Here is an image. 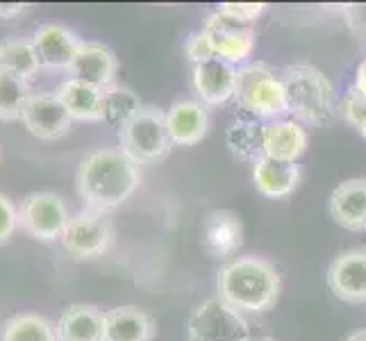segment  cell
Instances as JSON below:
<instances>
[{
	"label": "cell",
	"mask_w": 366,
	"mask_h": 341,
	"mask_svg": "<svg viewBox=\"0 0 366 341\" xmlns=\"http://www.w3.org/2000/svg\"><path fill=\"white\" fill-rule=\"evenodd\" d=\"M225 142L237 159L257 164L264 157V123L257 119H239L225 132Z\"/></svg>",
	"instance_id": "24"
},
{
	"label": "cell",
	"mask_w": 366,
	"mask_h": 341,
	"mask_svg": "<svg viewBox=\"0 0 366 341\" xmlns=\"http://www.w3.org/2000/svg\"><path fill=\"white\" fill-rule=\"evenodd\" d=\"M234 100L255 119H275L287 114V92L280 73L267 61H252L237 69Z\"/></svg>",
	"instance_id": "5"
},
{
	"label": "cell",
	"mask_w": 366,
	"mask_h": 341,
	"mask_svg": "<svg viewBox=\"0 0 366 341\" xmlns=\"http://www.w3.org/2000/svg\"><path fill=\"white\" fill-rule=\"evenodd\" d=\"M114 239V223L107 214L84 209L69 219L59 242L75 260H96L112 250Z\"/></svg>",
	"instance_id": "7"
},
{
	"label": "cell",
	"mask_w": 366,
	"mask_h": 341,
	"mask_svg": "<svg viewBox=\"0 0 366 341\" xmlns=\"http://www.w3.org/2000/svg\"><path fill=\"white\" fill-rule=\"evenodd\" d=\"M344 341H366V327H362V330H355V332H350Z\"/></svg>",
	"instance_id": "34"
},
{
	"label": "cell",
	"mask_w": 366,
	"mask_h": 341,
	"mask_svg": "<svg viewBox=\"0 0 366 341\" xmlns=\"http://www.w3.org/2000/svg\"><path fill=\"white\" fill-rule=\"evenodd\" d=\"M0 341H59L57 325L36 312H19L0 330Z\"/></svg>",
	"instance_id": "25"
},
{
	"label": "cell",
	"mask_w": 366,
	"mask_h": 341,
	"mask_svg": "<svg viewBox=\"0 0 366 341\" xmlns=\"http://www.w3.org/2000/svg\"><path fill=\"white\" fill-rule=\"evenodd\" d=\"M203 32L207 34V39L214 48L217 57L237 64V61L248 59V55L255 48V30L248 23H239L230 16L221 14L217 9L214 14L205 19Z\"/></svg>",
	"instance_id": "9"
},
{
	"label": "cell",
	"mask_w": 366,
	"mask_h": 341,
	"mask_svg": "<svg viewBox=\"0 0 366 341\" xmlns=\"http://www.w3.org/2000/svg\"><path fill=\"white\" fill-rule=\"evenodd\" d=\"M250 325L244 314L219 296L203 300L187 321V341H248Z\"/></svg>",
	"instance_id": "6"
},
{
	"label": "cell",
	"mask_w": 366,
	"mask_h": 341,
	"mask_svg": "<svg viewBox=\"0 0 366 341\" xmlns=\"http://www.w3.org/2000/svg\"><path fill=\"white\" fill-rule=\"evenodd\" d=\"M28 132L41 142H55V139L66 137L73 128V119L61 105V100L53 92H39L32 94L28 105L23 109V119Z\"/></svg>",
	"instance_id": "10"
},
{
	"label": "cell",
	"mask_w": 366,
	"mask_h": 341,
	"mask_svg": "<svg viewBox=\"0 0 366 341\" xmlns=\"http://www.w3.org/2000/svg\"><path fill=\"white\" fill-rule=\"evenodd\" d=\"M280 287L282 280L277 269L257 255L230 260L217 277V296L242 314L271 310L280 298Z\"/></svg>",
	"instance_id": "2"
},
{
	"label": "cell",
	"mask_w": 366,
	"mask_h": 341,
	"mask_svg": "<svg viewBox=\"0 0 366 341\" xmlns=\"http://www.w3.org/2000/svg\"><path fill=\"white\" fill-rule=\"evenodd\" d=\"M219 11L239 23L252 25V21H257L264 11H267V5L264 3H223L219 5Z\"/></svg>",
	"instance_id": "29"
},
{
	"label": "cell",
	"mask_w": 366,
	"mask_h": 341,
	"mask_svg": "<svg viewBox=\"0 0 366 341\" xmlns=\"http://www.w3.org/2000/svg\"><path fill=\"white\" fill-rule=\"evenodd\" d=\"M360 134L364 137V142H366V121H364V123L360 125Z\"/></svg>",
	"instance_id": "35"
},
{
	"label": "cell",
	"mask_w": 366,
	"mask_h": 341,
	"mask_svg": "<svg viewBox=\"0 0 366 341\" xmlns=\"http://www.w3.org/2000/svg\"><path fill=\"white\" fill-rule=\"evenodd\" d=\"M32 41L36 48V55H39L41 69L50 73H69L73 59L82 46L80 36L59 23L39 25L32 34Z\"/></svg>",
	"instance_id": "12"
},
{
	"label": "cell",
	"mask_w": 366,
	"mask_h": 341,
	"mask_svg": "<svg viewBox=\"0 0 366 341\" xmlns=\"http://www.w3.org/2000/svg\"><path fill=\"white\" fill-rule=\"evenodd\" d=\"M300 173L302 167L298 162L262 157L257 164H252V182L267 198H285L294 194L300 182Z\"/></svg>",
	"instance_id": "18"
},
{
	"label": "cell",
	"mask_w": 366,
	"mask_h": 341,
	"mask_svg": "<svg viewBox=\"0 0 366 341\" xmlns=\"http://www.w3.org/2000/svg\"><path fill=\"white\" fill-rule=\"evenodd\" d=\"M71 219L64 198L53 192H34L19 205V227L39 242H57Z\"/></svg>",
	"instance_id": "8"
},
{
	"label": "cell",
	"mask_w": 366,
	"mask_h": 341,
	"mask_svg": "<svg viewBox=\"0 0 366 341\" xmlns=\"http://www.w3.org/2000/svg\"><path fill=\"white\" fill-rule=\"evenodd\" d=\"M153 317L134 305H121L105 312V341H153L155 339Z\"/></svg>",
	"instance_id": "19"
},
{
	"label": "cell",
	"mask_w": 366,
	"mask_h": 341,
	"mask_svg": "<svg viewBox=\"0 0 366 341\" xmlns=\"http://www.w3.org/2000/svg\"><path fill=\"white\" fill-rule=\"evenodd\" d=\"M332 221L350 232L366 230V178H350L335 187L327 200Z\"/></svg>",
	"instance_id": "15"
},
{
	"label": "cell",
	"mask_w": 366,
	"mask_h": 341,
	"mask_svg": "<svg viewBox=\"0 0 366 341\" xmlns=\"http://www.w3.org/2000/svg\"><path fill=\"white\" fill-rule=\"evenodd\" d=\"M327 287L348 305L366 302V248H352L337 255L327 267Z\"/></svg>",
	"instance_id": "13"
},
{
	"label": "cell",
	"mask_w": 366,
	"mask_h": 341,
	"mask_svg": "<svg viewBox=\"0 0 366 341\" xmlns=\"http://www.w3.org/2000/svg\"><path fill=\"white\" fill-rule=\"evenodd\" d=\"M59 341H105V312L96 305H71L57 319Z\"/></svg>",
	"instance_id": "21"
},
{
	"label": "cell",
	"mask_w": 366,
	"mask_h": 341,
	"mask_svg": "<svg viewBox=\"0 0 366 341\" xmlns=\"http://www.w3.org/2000/svg\"><path fill=\"white\" fill-rule=\"evenodd\" d=\"M30 9L28 3H0V21H11Z\"/></svg>",
	"instance_id": "32"
},
{
	"label": "cell",
	"mask_w": 366,
	"mask_h": 341,
	"mask_svg": "<svg viewBox=\"0 0 366 341\" xmlns=\"http://www.w3.org/2000/svg\"><path fill=\"white\" fill-rule=\"evenodd\" d=\"M344 119L360 130V125L366 121V96L360 94L355 87L344 98Z\"/></svg>",
	"instance_id": "31"
},
{
	"label": "cell",
	"mask_w": 366,
	"mask_h": 341,
	"mask_svg": "<svg viewBox=\"0 0 366 341\" xmlns=\"http://www.w3.org/2000/svg\"><path fill=\"white\" fill-rule=\"evenodd\" d=\"M142 182L139 164L121 148H98L75 171V192L84 209L107 214L121 207Z\"/></svg>",
	"instance_id": "1"
},
{
	"label": "cell",
	"mask_w": 366,
	"mask_h": 341,
	"mask_svg": "<svg viewBox=\"0 0 366 341\" xmlns=\"http://www.w3.org/2000/svg\"><path fill=\"white\" fill-rule=\"evenodd\" d=\"M244 244V225L228 209H214L203 223V248L214 260L234 255Z\"/></svg>",
	"instance_id": "17"
},
{
	"label": "cell",
	"mask_w": 366,
	"mask_h": 341,
	"mask_svg": "<svg viewBox=\"0 0 366 341\" xmlns=\"http://www.w3.org/2000/svg\"><path fill=\"white\" fill-rule=\"evenodd\" d=\"M307 150V130L298 121L264 123V157L298 162Z\"/></svg>",
	"instance_id": "20"
},
{
	"label": "cell",
	"mask_w": 366,
	"mask_h": 341,
	"mask_svg": "<svg viewBox=\"0 0 366 341\" xmlns=\"http://www.w3.org/2000/svg\"><path fill=\"white\" fill-rule=\"evenodd\" d=\"M19 227V205L9 196L0 194V246L9 242Z\"/></svg>",
	"instance_id": "30"
},
{
	"label": "cell",
	"mask_w": 366,
	"mask_h": 341,
	"mask_svg": "<svg viewBox=\"0 0 366 341\" xmlns=\"http://www.w3.org/2000/svg\"><path fill=\"white\" fill-rule=\"evenodd\" d=\"M69 78L92 84L105 94L119 84V57L114 55V50L103 44L82 41L69 69Z\"/></svg>",
	"instance_id": "11"
},
{
	"label": "cell",
	"mask_w": 366,
	"mask_h": 341,
	"mask_svg": "<svg viewBox=\"0 0 366 341\" xmlns=\"http://www.w3.org/2000/svg\"><path fill=\"white\" fill-rule=\"evenodd\" d=\"M184 55H187V59L192 61L194 66L217 57V53H214V48H212L207 34L203 30H198V32L187 36V41H184Z\"/></svg>",
	"instance_id": "28"
},
{
	"label": "cell",
	"mask_w": 366,
	"mask_h": 341,
	"mask_svg": "<svg viewBox=\"0 0 366 341\" xmlns=\"http://www.w3.org/2000/svg\"><path fill=\"white\" fill-rule=\"evenodd\" d=\"M167 128L173 146H196L209 130L207 107L198 100H175L167 109Z\"/></svg>",
	"instance_id": "16"
},
{
	"label": "cell",
	"mask_w": 366,
	"mask_h": 341,
	"mask_svg": "<svg viewBox=\"0 0 366 341\" xmlns=\"http://www.w3.org/2000/svg\"><path fill=\"white\" fill-rule=\"evenodd\" d=\"M192 80L196 96L203 100V105H225L228 100H234L237 69L230 61L214 57L203 64H196Z\"/></svg>",
	"instance_id": "14"
},
{
	"label": "cell",
	"mask_w": 366,
	"mask_h": 341,
	"mask_svg": "<svg viewBox=\"0 0 366 341\" xmlns=\"http://www.w3.org/2000/svg\"><path fill=\"white\" fill-rule=\"evenodd\" d=\"M0 71L28 82L34 80V75L41 71V64L32 36H5L0 41Z\"/></svg>",
	"instance_id": "23"
},
{
	"label": "cell",
	"mask_w": 366,
	"mask_h": 341,
	"mask_svg": "<svg viewBox=\"0 0 366 341\" xmlns=\"http://www.w3.org/2000/svg\"><path fill=\"white\" fill-rule=\"evenodd\" d=\"M34 92L28 80L0 71V121H21L23 109Z\"/></svg>",
	"instance_id": "26"
},
{
	"label": "cell",
	"mask_w": 366,
	"mask_h": 341,
	"mask_svg": "<svg viewBox=\"0 0 366 341\" xmlns=\"http://www.w3.org/2000/svg\"><path fill=\"white\" fill-rule=\"evenodd\" d=\"M119 148L139 167L167 159L173 142L167 128V112L155 105H144L119 128Z\"/></svg>",
	"instance_id": "4"
},
{
	"label": "cell",
	"mask_w": 366,
	"mask_h": 341,
	"mask_svg": "<svg viewBox=\"0 0 366 341\" xmlns=\"http://www.w3.org/2000/svg\"><path fill=\"white\" fill-rule=\"evenodd\" d=\"M248 341H271V339H252V337H250Z\"/></svg>",
	"instance_id": "36"
},
{
	"label": "cell",
	"mask_w": 366,
	"mask_h": 341,
	"mask_svg": "<svg viewBox=\"0 0 366 341\" xmlns=\"http://www.w3.org/2000/svg\"><path fill=\"white\" fill-rule=\"evenodd\" d=\"M287 109L300 125L325 128L335 119V89L327 75L312 64H292L280 73Z\"/></svg>",
	"instance_id": "3"
},
{
	"label": "cell",
	"mask_w": 366,
	"mask_h": 341,
	"mask_svg": "<svg viewBox=\"0 0 366 341\" xmlns=\"http://www.w3.org/2000/svg\"><path fill=\"white\" fill-rule=\"evenodd\" d=\"M57 98L66 107L73 121L80 123H100L103 121V98L105 94L92 84H84L78 80H64L57 87Z\"/></svg>",
	"instance_id": "22"
},
{
	"label": "cell",
	"mask_w": 366,
	"mask_h": 341,
	"mask_svg": "<svg viewBox=\"0 0 366 341\" xmlns=\"http://www.w3.org/2000/svg\"><path fill=\"white\" fill-rule=\"evenodd\" d=\"M144 107L142 98H139L134 92H130L128 87H121L117 84L114 89L105 92V98H103V121L105 123H114V125H121L128 121L130 117Z\"/></svg>",
	"instance_id": "27"
},
{
	"label": "cell",
	"mask_w": 366,
	"mask_h": 341,
	"mask_svg": "<svg viewBox=\"0 0 366 341\" xmlns=\"http://www.w3.org/2000/svg\"><path fill=\"white\" fill-rule=\"evenodd\" d=\"M355 89L366 96V57L360 61L357 73H355Z\"/></svg>",
	"instance_id": "33"
}]
</instances>
